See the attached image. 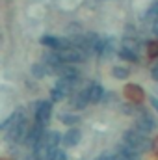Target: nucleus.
<instances>
[{
	"mask_svg": "<svg viewBox=\"0 0 158 160\" xmlns=\"http://www.w3.org/2000/svg\"><path fill=\"white\" fill-rule=\"evenodd\" d=\"M50 160H67V153H65L63 149H56Z\"/></svg>",
	"mask_w": 158,
	"mask_h": 160,
	"instance_id": "f3484780",
	"label": "nucleus"
},
{
	"mask_svg": "<svg viewBox=\"0 0 158 160\" xmlns=\"http://www.w3.org/2000/svg\"><path fill=\"white\" fill-rule=\"evenodd\" d=\"M47 75H50V73H48V67H47L43 62H39V63H34V65H32V77H34V78L41 80V78H45Z\"/></svg>",
	"mask_w": 158,
	"mask_h": 160,
	"instance_id": "9d476101",
	"label": "nucleus"
},
{
	"mask_svg": "<svg viewBox=\"0 0 158 160\" xmlns=\"http://www.w3.org/2000/svg\"><path fill=\"white\" fill-rule=\"evenodd\" d=\"M0 43H2V36H0Z\"/></svg>",
	"mask_w": 158,
	"mask_h": 160,
	"instance_id": "5701e85b",
	"label": "nucleus"
},
{
	"mask_svg": "<svg viewBox=\"0 0 158 160\" xmlns=\"http://www.w3.org/2000/svg\"><path fill=\"white\" fill-rule=\"evenodd\" d=\"M117 54H119V58L121 60H125V62H138V54L134 52V50H130V48H119L117 50Z\"/></svg>",
	"mask_w": 158,
	"mask_h": 160,
	"instance_id": "ddd939ff",
	"label": "nucleus"
},
{
	"mask_svg": "<svg viewBox=\"0 0 158 160\" xmlns=\"http://www.w3.org/2000/svg\"><path fill=\"white\" fill-rule=\"evenodd\" d=\"M112 75H114L116 78H119V80H125V78L130 77V71H128L126 67H123V65H116V67L112 69Z\"/></svg>",
	"mask_w": 158,
	"mask_h": 160,
	"instance_id": "4468645a",
	"label": "nucleus"
},
{
	"mask_svg": "<svg viewBox=\"0 0 158 160\" xmlns=\"http://www.w3.org/2000/svg\"><path fill=\"white\" fill-rule=\"evenodd\" d=\"M0 160H13V158H0Z\"/></svg>",
	"mask_w": 158,
	"mask_h": 160,
	"instance_id": "4be33fe9",
	"label": "nucleus"
},
{
	"mask_svg": "<svg viewBox=\"0 0 158 160\" xmlns=\"http://www.w3.org/2000/svg\"><path fill=\"white\" fill-rule=\"evenodd\" d=\"M151 77L158 82V63H155V65L151 67Z\"/></svg>",
	"mask_w": 158,
	"mask_h": 160,
	"instance_id": "6ab92c4d",
	"label": "nucleus"
},
{
	"mask_svg": "<svg viewBox=\"0 0 158 160\" xmlns=\"http://www.w3.org/2000/svg\"><path fill=\"white\" fill-rule=\"evenodd\" d=\"M80 140H82V132H80L78 127H69L65 134H62V145L65 149H71L75 145H78Z\"/></svg>",
	"mask_w": 158,
	"mask_h": 160,
	"instance_id": "39448f33",
	"label": "nucleus"
},
{
	"mask_svg": "<svg viewBox=\"0 0 158 160\" xmlns=\"http://www.w3.org/2000/svg\"><path fill=\"white\" fill-rule=\"evenodd\" d=\"M60 121L67 127H75L80 123V116L77 114H71V112H65V114H60Z\"/></svg>",
	"mask_w": 158,
	"mask_h": 160,
	"instance_id": "9b49d317",
	"label": "nucleus"
},
{
	"mask_svg": "<svg viewBox=\"0 0 158 160\" xmlns=\"http://www.w3.org/2000/svg\"><path fill=\"white\" fill-rule=\"evenodd\" d=\"M125 93H126V97H128L132 102H140V101L143 99V89H141L140 86H132V84H128V86L125 88Z\"/></svg>",
	"mask_w": 158,
	"mask_h": 160,
	"instance_id": "1a4fd4ad",
	"label": "nucleus"
},
{
	"mask_svg": "<svg viewBox=\"0 0 158 160\" xmlns=\"http://www.w3.org/2000/svg\"><path fill=\"white\" fill-rule=\"evenodd\" d=\"M86 93H87V101L89 104H97L102 101V95H104V88L97 82H91L87 88H86Z\"/></svg>",
	"mask_w": 158,
	"mask_h": 160,
	"instance_id": "423d86ee",
	"label": "nucleus"
},
{
	"mask_svg": "<svg viewBox=\"0 0 158 160\" xmlns=\"http://www.w3.org/2000/svg\"><path fill=\"white\" fill-rule=\"evenodd\" d=\"M123 143L126 147H130L132 151H136L138 155H141V153H145V151H149L153 147V142L149 140V136L147 134H141L136 128H128L123 134Z\"/></svg>",
	"mask_w": 158,
	"mask_h": 160,
	"instance_id": "f03ea898",
	"label": "nucleus"
},
{
	"mask_svg": "<svg viewBox=\"0 0 158 160\" xmlns=\"http://www.w3.org/2000/svg\"><path fill=\"white\" fill-rule=\"evenodd\" d=\"M69 104H71L73 110H84V108L89 104L86 89H82V91H75V93L71 95V99H69Z\"/></svg>",
	"mask_w": 158,
	"mask_h": 160,
	"instance_id": "0eeeda50",
	"label": "nucleus"
},
{
	"mask_svg": "<svg viewBox=\"0 0 158 160\" xmlns=\"http://www.w3.org/2000/svg\"><path fill=\"white\" fill-rule=\"evenodd\" d=\"M34 118H36V123H39L43 127H47L50 123V118H52V102L50 101H37L34 102Z\"/></svg>",
	"mask_w": 158,
	"mask_h": 160,
	"instance_id": "20e7f679",
	"label": "nucleus"
},
{
	"mask_svg": "<svg viewBox=\"0 0 158 160\" xmlns=\"http://www.w3.org/2000/svg\"><path fill=\"white\" fill-rule=\"evenodd\" d=\"M121 110L126 116H138L141 112V106H136V104H121Z\"/></svg>",
	"mask_w": 158,
	"mask_h": 160,
	"instance_id": "2eb2a0df",
	"label": "nucleus"
},
{
	"mask_svg": "<svg viewBox=\"0 0 158 160\" xmlns=\"http://www.w3.org/2000/svg\"><path fill=\"white\" fill-rule=\"evenodd\" d=\"M149 101H151V104H153V108H155V110L158 112V99H156V97H151Z\"/></svg>",
	"mask_w": 158,
	"mask_h": 160,
	"instance_id": "aec40b11",
	"label": "nucleus"
},
{
	"mask_svg": "<svg viewBox=\"0 0 158 160\" xmlns=\"http://www.w3.org/2000/svg\"><path fill=\"white\" fill-rule=\"evenodd\" d=\"M2 127H4V130H6V140H7V142H11V143H22L24 138H26V132H28V128H30L26 112H24L22 108L15 110Z\"/></svg>",
	"mask_w": 158,
	"mask_h": 160,
	"instance_id": "f257e3e1",
	"label": "nucleus"
},
{
	"mask_svg": "<svg viewBox=\"0 0 158 160\" xmlns=\"http://www.w3.org/2000/svg\"><path fill=\"white\" fill-rule=\"evenodd\" d=\"M0 128H2V125H0Z\"/></svg>",
	"mask_w": 158,
	"mask_h": 160,
	"instance_id": "b1692460",
	"label": "nucleus"
},
{
	"mask_svg": "<svg viewBox=\"0 0 158 160\" xmlns=\"http://www.w3.org/2000/svg\"><path fill=\"white\" fill-rule=\"evenodd\" d=\"M149 56H151V58L158 56V41H155V43H149Z\"/></svg>",
	"mask_w": 158,
	"mask_h": 160,
	"instance_id": "a211bd4d",
	"label": "nucleus"
},
{
	"mask_svg": "<svg viewBox=\"0 0 158 160\" xmlns=\"http://www.w3.org/2000/svg\"><path fill=\"white\" fill-rule=\"evenodd\" d=\"M43 142H45L50 149H60L62 134H60L58 130H45V134H43Z\"/></svg>",
	"mask_w": 158,
	"mask_h": 160,
	"instance_id": "6e6552de",
	"label": "nucleus"
},
{
	"mask_svg": "<svg viewBox=\"0 0 158 160\" xmlns=\"http://www.w3.org/2000/svg\"><path fill=\"white\" fill-rule=\"evenodd\" d=\"M155 34H156V36H158V24H156V26H155Z\"/></svg>",
	"mask_w": 158,
	"mask_h": 160,
	"instance_id": "412c9836",
	"label": "nucleus"
},
{
	"mask_svg": "<svg viewBox=\"0 0 158 160\" xmlns=\"http://www.w3.org/2000/svg\"><path fill=\"white\" fill-rule=\"evenodd\" d=\"M117 155H121V157H125V158H128V160H140V155L136 151H132L130 147H126L125 143H121L117 147Z\"/></svg>",
	"mask_w": 158,
	"mask_h": 160,
	"instance_id": "f8f14e48",
	"label": "nucleus"
},
{
	"mask_svg": "<svg viewBox=\"0 0 158 160\" xmlns=\"http://www.w3.org/2000/svg\"><path fill=\"white\" fill-rule=\"evenodd\" d=\"M147 19H151V21H158V0L156 2H153L151 6H149V9H147V15H145Z\"/></svg>",
	"mask_w": 158,
	"mask_h": 160,
	"instance_id": "dca6fc26",
	"label": "nucleus"
},
{
	"mask_svg": "<svg viewBox=\"0 0 158 160\" xmlns=\"http://www.w3.org/2000/svg\"><path fill=\"white\" fill-rule=\"evenodd\" d=\"M136 130H140L141 134H151L155 128H156V119L153 118V114L145 108H141V112L136 116V125H134Z\"/></svg>",
	"mask_w": 158,
	"mask_h": 160,
	"instance_id": "7ed1b4c3",
	"label": "nucleus"
}]
</instances>
